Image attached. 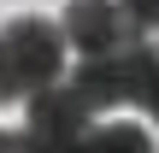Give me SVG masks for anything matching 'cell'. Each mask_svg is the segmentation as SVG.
<instances>
[{
	"instance_id": "obj_1",
	"label": "cell",
	"mask_w": 159,
	"mask_h": 153,
	"mask_svg": "<svg viewBox=\"0 0 159 153\" xmlns=\"http://www.w3.org/2000/svg\"><path fill=\"white\" fill-rule=\"evenodd\" d=\"M65 29L53 18H12L0 24V106H24L30 94L65 77Z\"/></svg>"
},
{
	"instance_id": "obj_4",
	"label": "cell",
	"mask_w": 159,
	"mask_h": 153,
	"mask_svg": "<svg viewBox=\"0 0 159 153\" xmlns=\"http://www.w3.org/2000/svg\"><path fill=\"white\" fill-rule=\"evenodd\" d=\"M30 106V118H24V130L30 136H41V142H83V130L94 124V106L59 77L53 88H41V94H30L24 100Z\"/></svg>"
},
{
	"instance_id": "obj_6",
	"label": "cell",
	"mask_w": 159,
	"mask_h": 153,
	"mask_svg": "<svg viewBox=\"0 0 159 153\" xmlns=\"http://www.w3.org/2000/svg\"><path fill=\"white\" fill-rule=\"evenodd\" d=\"M130 18H136V29H159V0H118Z\"/></svg>"
},
{
	"instance_id": "obj_5",
	"label": "cell",
	"mask_w": 159,
	"mask_h": 153,
	"mask_svg": "<svg viewBox=\"0 0 159 153\" xmlns=\"http://www.w3.org/2000/svg\"><path fill=\"white\" fill-rule=\"evenodd\" d=\"M77 153H153V142H148L142 124L112 118V124H89L83 142H77Z\"/></svg>"
},
{
	"instance_id": "obj_2",
	"label": "cell",
	"mask_w": 159,
	"mask_h": 153,
	"mask_svg": "<svg viewBox=\"0 0 159 153\" xmlns=\"http://www.w3.org/2000/svg\"><path fill=\"white\" fill-rule=\"evenodd\" d=\"M153 65H159V47H148V35H136V41L118 47V53L83 59V65L71 71V88H77L94 112H106V106H136L142 88H148V77H153Z\"/></svg>"
},
{
	"instance_id": "obj_3",
	"label": "cell",
	"mask_w": 159,
	"mask_h": 153,
	"mask_svg": "<svg viewBox=\"0 0 159 153\" xmlns=\"http://www.w3.org/2000/svg\"><path fill=\"white\" fill-rule=\"evenodd\" d=\"M65 47L71 53H83V59H94V53H118V47H130L142 29H136V18L118 6V0H71V12H65Z\"/></svg>"
},
{
	"instance_id": "obj_7",
	"label": "cell",
	"mask_w": 159,
	"mask_h": 153,
	"mask_svg": "<svg viewBox=\"0 0 159 153\" xmlns=\"http://www.w3.org/2000/svg\"><path fill=\"white\" fill-rule=\"evenodd\" d=\"M136 106H148L153 112V124H159V65H153V77H148V88H142V100Z\"/></svg>"
}]
</instances>
